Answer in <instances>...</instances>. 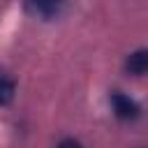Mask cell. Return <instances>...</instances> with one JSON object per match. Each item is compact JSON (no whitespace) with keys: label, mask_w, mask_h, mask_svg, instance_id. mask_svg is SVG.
I'll use <instances>...</instances> for the list:
<instances>
[{"label":"cell","mask_w":148,"mask_h":148,"mask_svg":"<svg viewBox=\"0 0 148 148\" xmlns=\"http://www.w3.org/2000/svg\"><path fill=\"white\" fill-rule=\"evenodd\" d=\"M125 69L127 74H134V76H141L148 72V49H136L127 56L125 60Z\"/></svg>","instance_id":"7a4b0ae2"},{"label":"cell","mask_w":148,"mask_h":148,"mask_svg":"<svg viewBox=\"0 0 148 148\" xmlns=\"http://www.w3.org/2000/svg\"><path fill=\"white\" fill-rule=\"evenodd\" d=\"M12 97H14V79L0 69V106L9 104Z\"/></svg>","instance_id":"277c9868"},{"label":"cell","mask_w":148,"mask_h":148,"mask_svg":"<svg viewBox=\"0 0 148 148\" xmlns=\"http://www.w3.org/2000/svg\"><path fill=\"white\" fill-rule=\"evenodd\" d=\"M60 2H28L25 5V9L28 12H32L35 16H42V18H51V16H56L58 12H60Z\"/></svg>","instance_id":"3957f363"},{"label":"cell","mask_w":148,"mask_h":148,"mask_svg":"<svg viewBox=\"0 0 148 148\" xmlns=\"http://www.w3.org/2000/svg\"><path fill=\"white\" fill-rule=\"evenodd\" d=\"M111 106H113V113L120 120H134L139 116V104L132 97H127V95H123L118 90L111 92Z\"/></svg>","instance_id":"6da1fadb"},{"label":"cell","mask_w":148,"mask_h":148,"mask_svg":"<svg viewBox=\"0 0 148 148\" xmlns=\"http://www.w3.org/2000/svg\"><path fill=\"white\" fill-rule=\"evenodd\" d=\"M58 148H83L76 139H62L60 143H58Z\"/></svg>","instance_id":"5b68a950"}]
</instances>
